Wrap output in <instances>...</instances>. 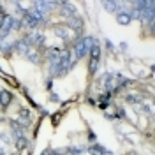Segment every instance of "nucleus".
<instances>
[{
	"mask_svg": "<svg viewBox=\"0 0 155 155\" xmlns=\"http://www.w3.org/2000/svg\"><path fill=\"white\" fill-rule=\"evenodd\" d=\"M0 155H5V153H4V152H2V150H0Z\"/></svg>",
	"mask_w": 155,
	"mask_h": 155,
	"instance_id": "obj_22",
	"label": "nucleus"
},
{
	"mask_svg": "<svg viewBox=\"0 0 155 155\" xmlns=\"http://www.w3.org/2000/svg\"><path fill=\"white\" fill-rule=\"evenodd\" d=\"M87 150H88L90 155H104L106 153V148L102 145H92L90 148H87Z\"/></svg>",
	"mask_w": 155,
	"mask_h": 155,
	"instance_id": "obj_10",
	"label": "nucleus"
},
{
	"mask_svg": "<svg viewBox=\"0 0 155 155\" xmlns=\"http://www.w3.org/2000/svg\"><path fill=\"white\" fill-rule=\"evenodd\" d=\"M102 5H104V9L109 11V12H115V11H118V7H120L118 2H102Z\"/></svg>",
	"mask_w": 155,
	"mask_h": 155,
	"instance_id": "obj_14",
	"label": "nucleus"
},
{
	"mask_svg": "<svg viewBox=\"0 0 155 155\" xmlns=\"http://www.w3.org/2000/svg\"><path fill=\"white\" fill-rule=\"evenodd\" d=\"M42 155H64V153L58 152V150H46V152H42Z\"/></svg>",
	"mask_w": 155,
	"mask_h": 155,
	"instance_id": "obj_19",
	"label": "nucleus"
},
{
	"mask_svg": "<svg viewBox=\"0 0 155 155\" xmlns=\"http://www.w3.org/2000/svg\"><path fill=\"white\" fill-rule=\"evenodd\" d=\"M55 34H57V37L64 39V41H67V39H69L67 28H65V27H62V25H58V27H55Z\"/></svg>",
	"mask_w": 155,
	"mask_h": 155,
	"instance_id": "obj_13",
	"label": "nucleus"
},
{
	"mask_svg": "<svg viewBox=\"0 0 155 155\" xmlns=\"http://www.w3.org/2000/svg\"><path fill=\"white\" fill-rule=\"evenodd\" d=\"M28 49H30V44H28V41H27L25 37L19 39L18 42H14V51H18V53H23V55H25Z\"/></svg>",
	"mask_w": 155,
	"mask_h": 155,
	"instance_id": "obj_6",
	"label": "nucleus"
},
{
	"mask_svg": "<svg viewBox=\"0 0 155 155\" xmlns=\"http://www.w3.org/2000/svg\"><path fill=\"white\" fill-rule=\"evenodd\" d=\"M88 137H90V141H95V134H94V132H90V134H88Z\"/></svg>",
	"mask_w": 155,
	"mask_h": 155,
	"instance_id": "obj_20",
	"label": "nucleus"
},
{
	"mask_svg": "<svg viewBox=\"0 0 155 155\" xmlns=\"http://www.w3.org/2000/svg\"><path fill=\"white\" fill-rule=\"evenodd\" d=\"M25 55H27V58H28L32 64H39L41 62V55L37 53V49H28Z\"/></svg>",
	"mask_w": 155,
	"mask_h": 155,
	"instance_id": "obj_11",
	"label": "nucleus"
},
{
	"mask_svg": "<svg viewBox=\"0 0 155 155\" xmlns=\"http://www.w3.org/2000/svg\"><path fill=\"white\" fill-rule=\"evenodd\" d=\"M11 102H12V95H11V92H7V90H0V106L7 107Z\"/></svg>",
	"mask_w": 155,
	"mask_h": 155,
	"instance_id": "obj_7",
	"label": "nucleus"
},
{
	"mask_svg": "<svg viewBox=\"0 0 155 155\" xmlns=\"http://www.w3.org/2000/svg\"><path fill=\"white\" fill-rule=\"evenodd\" d=\"M19 125H23V127H27L30 125V122H32V116H30V111L28 109H21L19 111V118L16 120Z\"/></svg>",
	"mask_w": 155,
	"mask_h": 155,
	"instance_id": "obj_5",
	"label": "nucleus"
},
{
	"mask_svg": "<svg viewBox=\"0 0 155 155\" xmlns=\"http://www.w3.org/2000/svg\"><path fill=\"white\" fill-rule=\"evenodd\" d=\"M11 129H12V137L14 139H19V137H23V130H21V125H19L18 122H11Z\"/></svg>",
	"mask_w": 155,
	"mask_h": 155,
	"instance_id": "obj_9",
	"label": "nucleus"
},
{
	"mask_svg": "<svg viewBox=\"0 0 155 155\" xmlns=\"http://www.w3.org/2000/svg\"><path fill=\"white\" fill-rule=\"evenodd\" d=\"M27 145H28L27 137H19V139H16V148H18V150H25Z\"/></svg>",
	"mask_w": 155,
	"mask_h": 155,
	"instance_id": "obj_15",
	"label": "nucleus"
},
{
	"mask_svg": "<svg viewBox=\"0 0 155 155\" xmlns=\"http://www.w3.org/2000/svg\"><path fill=\"white\" fill-rule=\"evenodd\" d=\"M83 152H85V148H79V146H72V148H69L67 150L69 155H81Z\"/></svg>",
	"mask_w": 155,
	"mask_h": 155,
	"instance_id": "obj_16",
	"label": "nucleus"
},
{
	"mask_svg": "<svg viewBox=\"0 0 155 155\" xmlns=\"http://www.w3.org/2000/svg\"><path fill=\"white\" fill-rule=\"evenodd\" d=\"M116 21H118V25H129L132 19L129 16V12H118L116 14Z\"/></svg>",
	"mask_w": 155,
	"mask_h": 155,
	"instance_id": "obj_12",
	"label": "nucleus"
},
{
	"mask_svg": "<svg viewBox=\"0 0 155 155\" xmlns=\"http://www.w3.org/2000/svg\"><path fill=\"white\" fill-rule=\"evenodd\" d=\"M67 27L69 28H72V30H76V32H79V30H83L85 23H83V19L79 18V16H72V18H69Z\"/></svg>",
	"mask_w": 155,
	"mask_h": 155,
	"instance_id": "obj_4",
	"label": "nucleus"
},
{
	"mask_svg": "<svg viewBox=\"0 0 155 155\" xmlns=\"http://www.w3.org/2000/svg\"><path fill=\"white\" fill-rule=\"evenodd\" d=\"M88 53H90L88 71H90V74H95L97 67H99V62H101V46H99V44H94V46H92V49H90Z\"/></svg>",
	"mask_w": 155,
	"mask_h": 155,
	"instance_id": "obj_1",
	"label": "nucleus"
},
{
	"mask_svg": "<svg viewBox=\"0 0 155 155\" xmlns=\"http://www.w3.org/2000/svg\"><path fill=\"white\" fill-rule=\"evenodd\" d=\"M12 16L9 14H4V21H2V27H0V32H4V34H9L11 32V27H12Z\"/></svg>",
	"mask_w": 155,
	"mask_h": 155,
	"instance_id": "obj_8",
	"label": "nucleus"
},
{
	"mask_svg": "<svg viewBox=\"0 0 155 155\" xmlns=\"http://www.w3.org/2000/svg\"><path fill=\"white\" fill-rule=\"evenodd\" d=\"M2 21H4V14H0V27H2Z\"/></svg>",
	"mask_w": 155,
	"mask_h": 155,
	"instance_id": "obj_21",
	"label": "nucleus"
},
{
	"mask_svg": "<svg viewBox=\"0 0 155 155\" xmlns=\"http://www.w3.org/2000/svg\"><path fill=\"white\" fill-rule=\"evenodd\" d=\"M125 99H127V102H132V104H137V102H139V99L136 95H127Z\"/></svg>",
	"mask_w": 155,
	"mask_h": 155,
	"instance_id": "obj_18",
	"label": "nucleus"
},
{
	"mask_svg": "<svg viewBox=\"0 0 155 155\" xmlns=\"http://www.w3.org/2000/svg\"><path fill=\"white\" fill-rule=\"evenodd\" d=\"M58 5H62V9H60V14L64 16V18H72L74 14H76V7L74 5H71V4H67V2H60Z\"/></svg>",
	"mask_w": 155,
	"mask_h": 155,
	"instance_id": "obj_2",
	"label": "nucleus"
},
{
	"mask_svg": "<svg viewBox=\"0 0 155 155\" xmlns=\"http://www.w3.org/2000/svg\"><path fill=\"white\" fill-rule=\"evenodd\" d=\"M21 27H23L21 19H12V27H11V30H19Z\"/></svg>",
	"mask_w": 155,
	"mask_h": 155,
	"instance_id": "obj_17",
	"label": "nucleus"
},
{
	"mask_svg": "<svg viewBox=\"0 0 155 155\" xmlns=\"http://www.w3.org/2000/svg\"><path fill=\"white\" fill-rule=\"evenodd\" d=\"M87 46H85V42H83V37L78 39L76 44H74V55H76V58L79 60V58H83L85 55H87Z\"/></svg>",
	"mask_w": 155,
	"mask_h": 155,
	"instance_id": "obj_3",
	"label": "nucleus"
}]
</instances>
